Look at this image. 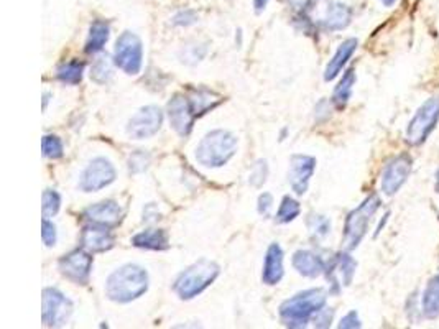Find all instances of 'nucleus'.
I'll return each mask as SVG.
<instances>
[{
	"mask_svg": "<svg viewBox=\"0 0 439 329\" xmlns=\"http://www.w3.org/2000/svg\"><path fill=\"white\" fill-rule=\"evenodd\" d=\"M148 290V273L139 265H124L109 275L105 295L115 303H130Z\"/></svg>",
	"mask_w": 439,
	"mask_h": 329,
	"instance_id": "f257e3e1",
	"label": "nucleus"
},
{
	"mask_svg": "<svg viewBox=\"0 0 439 329\" xmlns=\"http://www.w3.org/2000/svg\"><path fill=\"white\" fill-rule=\"evenodd\" d=\"M327 293L322 288H311L295 295L280 306V318L288 328H305L326 306Z\"/></svg>",
	"mask_w": 439,
	"mask_h": 329,
	"instance_id": "f03ea898",
	"label": "nucleus"
},
{
	"mask_svg": "<svg viewBox=\"0 0 439 329\" xmlns=\"http://www.w3.org/2000/svg\"><path fill=\"white\" fill-rule=\"evenodd\" d=\"M237 139L227 130H213L196 147V160L203 167L219 168L236 155Z\"/></svg>",
	"mask_w": 439,
	"mask_h": 329,
	"instance_id": "7ed1b4c3",
	"label": "nucleus"
},
{
	"mask_svg": "<svg viewBox=\"0 0 439 329\" xmlns=\"http://www.w3.org/2000/svg\"><path fill=\"white\" fill-rule=\"evenodd\" d=\"M219 273L221 268L218 263L211 260H199L179 275L173 285V290L181 300H191L203 293L219 277Z\"/></svg>",
	"mask_w": 439,
	"mask_h": 329,
	"instance_id": "20e7f679",
	"label": "nucleus"
},
{
	"mask_svg": "<svg viewBox=\"0 0 439 329\" xmlns=\"http://www.w3.org/2000/svg\"><path fill=\"white\" fill-rule=\"evenodd\" d=\"M379 206L380 199L375 194H372L369 196L359 208L349 212L346 226H344V246H346L349 251L356 249L359 244H361L364 236L367 234L370 219H372V216L377 212Z\"/></svg>",
	"mask_w": 439,
	"mask_h": 329,
	"instance_id": "39448f33",
	"label": "nucleus"
},
{
	"mask_svg": "<svg viewBox=\"0 0 439 329\" xmlns=\"http://www.w3.org/2000/svg\"><path fill=\"white\" fill-rule=\"evenodd\" d=\"M114 63L119 70H122L129 76H135L142 70L144 63V46L142 40L132 31H124L115 41Z\"/></svg>",
	"mask_w": 439,
	"mask_h": 329,
	"instance_id": "423d86ee",
	"label": "nucleus"
},
{
	"mask_svg": "<svg viewBox=\"0 0 439 329\" xmlns=\"http://www.w3.org/2000/svg\"><path fill=\"white\" fill-rule=\"evenodd\" d=\"M439 120V95H433L416 110L406 129V140L411 145H420L431 134Z\"/></svg>",
	"mask_w": 439,
	"mask_h": 329,
	"instance_id": "0eeeda50",
	"label": "nucleus"
},
{
	"mask_svg": "<svg viewBox=\"0 0 439 329\" xmlns=\"http://www.w3.org/2000/svg\"><path fill=\"white\" fill-rule=\"evenodd\" d=\"M73 315V303L56 288L43 290V311L41 321L48 328L65 326Z\"/></svg>",
	"mask_w": 439,
	"mask_h": 329,
	"instance_id": "6e6552de",
	"label": "nucleus"
},
{
	"mask_svg": "<svg viewBox=\"0 0 439 329\" xmlns=\"http://www.w3.org/2000/svg\"><path fill=\"white\" fill-rule=\"evenodd\" d=\"M115 177H117V173H115L114 164L107 158L97 157L83 172L79 189L84 191V193H94V191H99L114 183Z\"/></svg>",
	"mask_w": 439,
	"mask_h": 329,
	"instance_id": "1a4fd4ad",
	"label": "nucleus"
},
{
	"mask_svg": "<svg viewBox=\"0 0 439 329\" xmlns=\"http://www.w3.org/2000/svg\"><path fill=\"white\" fill-rule=\"evenodd\" d=\"M58 267L68 280L78 285H86L92 270L91 252H88L84 247L76 249V251L63 256L58 262Z\"/></svg>",
	"mask_w": 439,
	"mask_h": 329,
	"instance_id": "9d476101",
	"label": "nucleus"
},
{
	"mask_svg": "<svg viewBox=\"0 0 439 329\" xmlns=\"http://www.w3.org/2000/svg\"><path fill=\"white\" fill-rule=\"evenodd\" d=\"M163 124V113L157 105H147L142 108L134 118L129 120L127 125V134L134 140L150 139L160 130Z\"/></svg>",
	"mask_w": 439,
	"mask_h": 329,
	"instance_id": "9b49d317",
	"label": "nucleus"
},
{
	"mask_svg": "<svg viewBox=\"0 0 439 329\" xmlns=\"http://www.w3.org/2000/svg\"><path fill=\"white\" fill-rule=\"evenodd\" d=\"M168 119H170L173 130L179 137H188L191 134L196 115L189 99L181 94H174L168 103Z\"/></svg>",
	"mask_w": 439,
	"mask_h": 329,
	"instance_id": "f8f14e48",
	"label": "nucleus"
},
{
	"mask_svg": "<svg viewBox=\"0 0 439 329\" xmlns=\"http://www.w3.org/2000/svg\"><path fill=\"white\" fill-rule=\"evenodd\" d=\"M411 167H413V162H411V158L406 155H400L393 158L391 162H388L382 173L384 193L387 196H393L396 191L403 187L411 173Z\"/></svg>",
	"mask_w": 439,
	"mask_h": 329,
	"instance_id": "ddd939ff",
	"label": "nucleus"
},
{
	"mask_svg": "<svg viewBox=\"0 0 439 329\" xmlns=\"http://www.w3.org/2000/svg\"><path fill=\"white\" fill-rule=\"evenodd\" d=\"M316 169V160L308 155H293L290 160L288 182L296 194H305Z\"/></svg>",
	"mask_w": 439,
	"mask_h": 329,
	"instance_id": "4468645a",
	"label": "nucleus"
},
{
	"mask_svg": "<svg viewBox=\"0 0 439 329\" xmlns=\"http://www.w3.org/2000/svg\"><path fill=\"white\" fill-rule=\"evenodd\" d=\"M81 242L83 247L86 249L88 252L91 254L105 252L114 247V234L110 232L109 226L92 222V224L84 227Z\"/></svg>",
	"mask_w": 439,
	"mask_h": 329,
	"instance_id": "2eb2a0df",
	"label": "nucleus"
},
{
	"mask_svg": "<svg viewBox=\"0 0 439 329\" xmlns=\"http://www.w3.org/2000/svg\"><path fill=\"white\" fill-rule=\"evenodd\" d=\"M356 267V260L349 256V254H339V256H336V258L332 260L331 267L327 268L326 272L327 278H329V282L334 286L336 291L342 288V286H349L352 283Z\"/></svg>",
	"mask_w": 439,
	"mask_h": 329,
	"instance_id": "dca6fc26",
	"label": "nucleus"
},
{
	"mask_svg": "<svg viewBox=\"0 0 439 329\" xmlns=\"http://www.w3.org/2000/svg\"><path fill=\"white\" fill-rule=\"evenodd\" d=\"M84 217L88 221L104 226H117L122 221V209L115 201H102V203L92 204L84 211Z\"/></svg>",
	"mask_w": 439,
	"mask_h": 329,
	"instance_id": "f3484780",
	"label": "nucleus"
},
{
	"mask_svg": "<svg viewBox=\"0 0 439 329\" xmlns=\"http://www.w3.org/2000/svg\"><path fill=\"white\" fill-rule=\"evenodd\" d=\"M351 19H352V10L349 9L346 4L331 2L326 5L324 14H322L319 22L326 30L337 31L346 28V26L351 24Z\"/></svg>",
	"mask_w": 439,
	"mask_h": 329,
	"instance_id": "a211bd4d",
	"label": "nucleus"
},
{
	"mask_svg": "<svg viewBox=\"0 0 439 329\" xmlns=\"http://www.w3.org/2000/svg\"><path fill=\"white\" fill-rule=\"evenodd\" d=\"M283 251L278 244H272L267 251L265 262H263V283L277 285L283 278Z\"/></svg>",
	"mask_w": 439,
	"mask_h": 329,
	"instance_id": "6ab92c4d",
	"label": "nucleus"
},
{
	"mask_svg": "<svg viewBox=\"0 0 439 329\" xmlns=\"http://www.w3.org/2000/svg\"><path fill=\"white\" fill-rule=\"evenodd\" d=\"M293 267L303 277L316 278L326 272V263L319 256L311 251H298L293 256Z\"/></svg>",
	"mask_w": 439,
	"mask_h": 329,
	"instance_id": "aec40b11",
	"label": "nucleus"
},
{
	"mask_svg": "<svg viewBox=\"0 0 439 329\" xmlns=\"http://www.w3.org/2000/svg\"><path fill=\"white\" fill-rule=\"evenodd\" d=\"M357 45L359 41L356 38H349L346 41H342L339 48H337V51L334 53V56H332L331 61L327 63L324 71V81H332V79L342 71V68L347 65V61L351 60L354 51H356Z\"/></svg>",
	"mask_w": 439,
	"mask_h": 329,
	"instance_id": "412c9836",
	"label": "nucleus"
},
{
	"mask_svg": "<svg viewBox=\"0 0 439 329\" xmlns=\"http://www.w3.org/2000/svg\"><path fill=\"white\" fill-rule=\"evenodd\" d=\"M189 103H191L194 115L196 118H199V115L218 108L222 103V98L218 93L201 88V89H193L191 95H189Z\"/></svg>",
	"mask_w": 439,
	"mask_h": 329,
	"instance_id": "4be33fe9",
	"label": "nucleus"
},
{
	"mask_svg": "<svg viewBox=\"0 0 439 329\" xmlns=\"http://www.w3.org/2000/svg\"><path fill=\"white\" fill-rule=\"evenodd\" d=\"M132 244L139 249H147V251H166L170 247L168 236L163 229H147L140 232L132 239Z\"/></svg>",
	"mask_w": 439,
	"mask_h": 329,
	"instance_id": "5701e85b",
	"label": "nucleus"
},
{
	"mask_svg": "<svg viewBox=\"0 0 439 329\" xmlns=\"http://www.w3.org/2000/svg\"><path fill=\"white\" fill-rule=\"evenodd\" d=\"M110 36V26L107 22H102V20H96L89 28V36L86 41V50L88 55H96V53L102 51L105 43L109 41Z\"/></svg>",
	"mask_w": 439,
	"mask_h": 329,
	"instance_id": "b1692460",
	"label": "nucleus"
},
{
	"mask_svg": "<svg viewBox=\"0 0 439 329\" xmlns=\"http://www.w3.org/2000/svg\"><path fill=\"white\" fill-rule=\"evenodd\" d=\"M421 311L426 318L439 316V275L430 280L421 298Z\"/></svg>",
	"mask_w": 439,
	"mask_h": 329,
	"instance_id": "393cba45",
	"label": "nucleus"
},
{
	"mask_svg": "<svg viewBox=\"0 0 439 329\" xmlns=\"http://www.w3.org/2000/svg\"><path fill=\"white\" fill-rule=\"evenodd\" d=\"M354 83H356V73H354V70L346 71L334 89V95H332V103L336 104L337 109H342L347 105L354 89Z\"/></svg>",
	"mask_w": 439,
	"mask_h": 329,
	"instance_id": "a878e982",
	"label": "nucleus"
},
{
	"mask_svg": "<svg viewBox=\"0 0 439 329\" xmlns=\"http://www.w3.org/2000/svg\"><path fill=\"white\" fill-rule=\"evenodd\" d=\"M83 73H84V63L68 61L65 65L58 68L56 76L65 84H79L83 79Z\"/></svg>",
	"mask_w": 439,
	"mask_h": 329,
	"instance_id": "bb28decb",
	"label": "nucleus"
},
{
	"mask_svg": "<svg viewBox=\"0 0 439 329\" xmlns=\"http://www.w3.org/2000/svg\"><path fill=\"white\" fill-rule=\"evenodd\" d=\"M300 212H301V206L298 201L293 199L292 196H285L275 219H277L278 224H288V222L295 221L296 217L300 216Z\"/></svg>",
	"mask_w": 439,
	"mask_h": 329,
	"instance_id": "cd10ccee",
	"label": "nucleus"
},
{
	"mask_svg": "<svg viewBox=\"0 0 439 329\" xmlns=\"http://www.w3.org/2000/svg\"><path fill=\"white\" fill-rule=\"evenodd\" d=\"M41 150H43V157L58 160L63 157V142L56 135H45L41 140Z\"/></svg>",
	"mask_w": 439,
	"mask_h": 329,
	"instance_id": "c85d7f7f",
	"label": "nucleus"
},
{
	"mask_svg": "<svg viewBox=\"0 0 439 329\" xmlns=\"http://www.w3.org/2000/svg\"><path fill=\"white\" fill-rule=\"evenodd\" d=\"M308 229L311 232V236L316 239H322L329 234L331 231V221L327 219L326 216L313 214L308 219Z\"/></svg>",
	"mask_w": 439,
	"mask_h": 329,
	"instance_id": "c756f323",
	"label": "nucleus"
},
{
	"mask_svg": "<svg viewBox=\"0 0 439 329\" xmlns=\"http://www.w3.org/2000/svg\"><path fill=\"white\" fill-rule=\"evenodd\" d=\"M61 208V196L56 191L46 189L43 193V216L53 217L58 214V211Z\"/></svg>",
	"mask_w": 439,
	"mask_h": 329,
	"instance_id": "7c9ffc66",
	"label": "nucleus"
},
{
	"mask_svg": "<svg viewBox=\"0 0 439 329\" xmlns=\"http://www.w3.org/2000/svg\"><path fill=\"white\" fill-rule=\"evenodd\" d=\"M268 177V164L265 160H258L255 164H253L250 177H248V183L252 184V187L260 188L263 183L267 182Z\"/></svg>",
	"mask_w": 439,
	"mask_h": 329,
	"instance_id": "2f4dec72",
	"label": "nucleus"
},
{
	"mask_svg": "<svg viewBox=\"0 0 439 329\" xmlns=\"http://www.w3.org/2000/svg\"><path fill=\"white\" fill-rule=\"evenodd\" d=\"M110 76H112V70H110V65H109L107 58H100V60L96 61V65L92 66L91 78L96 83L102 84L105 81H109Z\"/></svg>",
	"mask_w": 439,
	"mask_h": 329,
	"instance_id": "473e14b6",
	"label": "nucleus"
},
{
	"mask_svg": "<svg viewBox=\"0 0 439 329\" xmlns=\"http://www.w3.org/2000/svg\"><path fill=\"white\" fill-rule=\"evenodd\" d=\"M148 164H150V155L145 153L144 150L135 152L129 160V168H130L132 173L145 172V169L148 168Z\"/></svg>",
	"mask_w": 439,
	"mask_h": 329,
	"instance_id": "72a5a7b5",
	"label": "nucleus"
},
{
	"mask_svg": "<svg viewBox=\"0 0 439 329\" xmlns=\"http://www.w3.org/2000/svg\"><path fill=\"white\" fill-rule=\"evenodd\" d=\"M41 237H43L46 247H53L56 244V227L48 217H45L43 222H41Z\"/></svg>",
	"mask_w": 439,
	"mask_h": 329,
	"instance_id": "f704fd0d",
	"label": "nucleus"
},
{
	"mask_svg": "<svg viewBox=\"0 0 439 329\" xmlns=\"http://www.w3.org/2000/svg\"><path fill=\"white\" fill-rule=\"evenodd\" d=\"M196 22H198V15L193 10H184V12H179L173 17V24L178 26H189Z\"/></svg>",
	"mask_w": 439,
	"mask_h": 329,
	"instance_id": "c9c22d12",
	"label": "nucleus"
},
{
	"mask_svg": "<svg viewBox=\"0 0 439 329\" xmlns=\"http://www.w3.org/2000/svg\"><path fill=\"white\" fill-rule=\"evenodd\" d=\"M332 315H334V311L331 310V308H322L316 313V316L313 318L314 320V326L317 328H327L331 325L332 321Z\"/></svg>",
	"mask_w": 439,
	"mask_h": 329,
	"instance_id": "e433bc0d",
	"label": "nucleus"
},
{
	"mask_svg": "<svg viewBox=\"0 0 439 329\" xmlns=\"http://www.w3.org/2000/svg\"><path fill=\"white\" fill-rule=\"evenodd\" d=\"M272 208H273V198L272 194L268 193H263L260 194V198H258V214L263 216V217H270V212H272Z\"/></svg>",
	"mask_w": 439,
	"mask_h": 329,
	"instance_id": "4c0bfd02",
	"label": "nucleus"
},
{
	"mask_svg": "<svg viewBox=\"0 0 439 329\" xmlns=\"http://www.w3.org/2000/svg\"><path fill=\"white\" fill-rule=\"evenodd\" d=\"M206 55V51L198 53V46H186L184 48V55H183V63H188V65H196V63L203 60V56Z\"/></svg>",
	"mask_w": 439,
	"mask_h": 329,
	"instance_id": "58836bf2",
	"label": "nucleus"
},
{
	"mask_svg": "<svg viewBox=\"0 0 439 329\" xmlns=\"http://www.w3.org/2000/svg\"><path fill=\"white\" fill-rule=\"evenodd\" d=\"M339 328L342 329V328H351V329H354V328H361V320H359V316H357V313L356 311H351L349 313V315H346L342 318V321L339 323Z\"/></svg>",
	"mask_w": 439,
	"mask_h": 329,
	"instance_id": "ea45409f",
	"label": "nucleus"
},
{
	"mask_svg": "<svg viewBox=\"0 0 439 329\" xmlns=\"http://www.w3.org/2000/svg\"><path fill=\"white\" fill-rule=\"evenodd\" d=\"M270 0H253V7H255V12L260 14L265 10V7L268 5Z\"/></svg>",
	"mask_w": 439,
	"mask_h": 329,
	"instance_id": "a19ab883",
	"label": "nucleus"
},
{
	"mask_svg": "<svg viewBox=\"0 0 439 329\" xmlns=\"http://www.w3.org/2000/svg\"><path fill=\"white\" fill-rule=\"evenodd\" d=\"M288 2H290V4H292L295 9H301V7H305V5H306V4H308V2H310V0H288Z\"/></svg>",
	"mask_w": 439,
	"mask_h": 329,
	"instance_id": "79ce46f5",
	"label": "nucleus"
},
{
	"mask_svg": "<svg viewBox=\"0 0 439 329\" xmlns=\"http://www.w3.org/2000/svg\"><path fill=\"white\" fill-rule=\"evenodd\" d=\"M396 2V0H382V4L385 5V7H391Z\"/></svg>",
	"mask_w": 439,
	"mask_h": 329,
	"instance_id": "37998d69",
	"label": "nucleus"
},
{
	"mask_svg": "<svg viewBox=\"0 0 439 329\" xmlns=\"http://www.w3.org/2000/svg\"><path fill=\"white\" fill-rule=\"evenodd\" d=\"M436 189L439 191V172H438V174H436Z\"/></svg>",
	"mask_w": 439,
	"mask_h": 329,
	"instance_id": "c03bdc74",
	"label": "nucleus"
}]
</instances>
